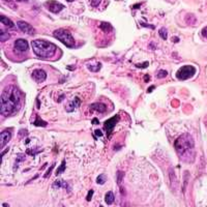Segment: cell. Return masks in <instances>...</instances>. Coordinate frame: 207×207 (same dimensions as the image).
<instances>
[{"mask_svg":"<svg viewBox=\"0 0 207 207\" xmlns=\"http://www.w3.org/2000/svg\"><path fill=\"white\" fill-rule=\"evenodd\" d=\"M21 108V93L15 86L6 87L1 94L0 112L2 116L16 114Z\"/></svg>","mask_w":207,"mask_h":207,"instance_id":"1","label":"cell"},{"mask_svg":"<svg viewBox=\"0 0 207 207\" xmlns=\"http://www.w3.org/2000/svg\"><path fill=\"white\" fill-rule=\"evenodd\" d=\"M174 147L176 149L177 154L183 161H192L194 157V148L195 143L192 136L189 134L181 135L179 138L175 141Z\"/></svg>","mask_w":207,"mask_h":207,"instance_id":"2","label":"cell"},{"mask_svg":"<svg viewBox=\"0 0 207 207\" xmlns=\"http://www.w3.org/2000/svg\"><path fill=\"white\" fill-rule=\"evenodd\" d=\"M32 48L36 55L42 58L53 57L56 51L55 45L48 41H42V39H34L32 42Z\"/></svg>","mask_w":207,"mask_h":207,"instance_id":"3","label":"cell"},{"mask_svg":"<svg viewBox=\"0 0 207 207\" xmlns=\"http://www.w3.org/2000/svg\"><path fill=\"white\" fill-rule=\"evenodd\" d=\"M53 35L55 36L58 41H60L62 44L65 45L67 48H75V39L73 38L72 34L65 29H57L54 31Z\"/></svg>","mask_w":207,"mask_h":207,"instance_id":"4","label":"cell"},{"mask_svg":"<svg viewBox=\"0 0 207 207\" xmlns=\"http://www.w3.org/2000/svg\"><path fill=\"white\" fill-rule=\"evenodd\" d=\"M196 74V69L192 65H183L177 70L176 77L179 80H186V79L192 78Z\"/></svg>","mask_w":207,"mask_h":207,"instance_id":"5","label":"cell"},{"mask_svg":"<svg viewBox=\"0 0 207 207\" xmlns=\"http://www.w3.org/2000/svg\"><path fill=\"white\" fill-rule=\"evenodd\" d=\"M45 6L48 8V10H50L51 13L57 14L60 10H62L64 8V5L59 3V2L55 1V0H49L45 3Z\"/></svg>","mask_w":207,"mask_h":207,"instance_id":"6","label":"cell"},{"mask_svg":"<svg viewBox=\"0 0 207 207\" xmlns=\"http://www.w3.org/2000/svg\"><path fill=\"white\" fill-rule=\"evenodd\" d=\"M118 119H119L118 115H115L114 117L108 119L107 121H105V122H104V127H105V129H106V132H107L108 137H110V135H111V133H112L113 129H114L115 124L118 122Z\"/></svg>","mask_w":207,"mask_h":207,"instance_id":"7","label":"cell"},{"mask_svg":"<svg viewBox=\"0 0 207 207\" xmlns=\"http://www.w3.org/2000/svg\"><path fill=\"white\" fill-rule=\"evenodd\" d=\"M17 25H18L19 29L21 30L22 32L26 33V34H29V35L35 34V29L32 26H31L30 24L26 23V22H24V21H18Z\"/></svg>","mask_w":207,"mask_h":207,"instance_id":"8","label":"cell"},{"mask_svg":"<svg viewBox=\"0 0 207 207\" xmlns=\"http://www.w3.org/2000/svg\"><path fill=\"white\" fill-rule=\"evenodd\" d=\"M28 42L26 39L23 38H19L15 42V49L18 51V52H26L28 50Z\"/></svg>","mask_w":207,"mask_h":207,"instance_id":"9","label":"cell"},{"mask_svg":"<svg viewBox=\"0 0 207 207\" xmlns=\"http://www.w3.org/2000/svg\"><path fill=\"white\" fill-rule=\"evenodd\" d=\"M32 78L34 79L36 82H38V83H42V82L46 80L47 74L42 70H35L34 72L32 73Z\"/></svg>","mask_w":207,"mask_h":207,"instance_id":"10","label":"cell"},{"mask_svg":"<svg viewBox=\"0 0 207 207\" xmlns=\"http://www.w3.org/2000/svg\"><path fill=\"white\" fill-rule=\"evenodd\" d=\"M10 137H12V134L8 129H5L1 133V135H0V146H1V148H3L10 142Z\"/></svg>","mask_w":207,"mask_h":207,"instance_id":"11","label":"cell"},{"mask_svg":"<svg viewBox=\"0 0 207 207\" xmlns=\"http://www.w3.org/2000/svg\"><path fill=\"white\" fill-rule=\"evenodd\" d=\"M80 106V100H79L78 98H75L74 100L70 102V103L66 106V111L70 112V111H73L75 108H78Z\"/></svg>","mask_w":207,"mask_h":207,"instance_id":"12","label":"cell"},{"mask_svg":"<svg viewBox=\"0 0 207 207\" xmlns=\"http://www.w3.org/2000/svg\"><path fill=\"white\" fill-rule=\"evenodd\" d=\"M53 188H54V189L64 188V189H67V192H70V189L69 188L67 183L65 182V181H63V180H57V181H55V182H54V184H53Z\"/></svg>","mask_w":207,"mask_h":207,"instance_id":"13","label":"cell"},{"mask_svg":"<svg viewBox=\"0 0 207 207\" xmlns=\"http://www.w3.org/2000/svg\"><path fill=\"white\" fill-rule=\"evenodd\" d=\"M91 108L93 110H95V111L100 112V113H104L106 111V105L105 104H102V103H95V104H92L91 105Z\"/></svg>","mask_w":207,"mask_h":207,"instance_id":"14","label":"cell"},{"mask_svg":"<svg viewBox=\"0 0 207 207\" xmlns=\"http://www.w3.org/2000/svg\"><path fill=\"white\" fill-rule=\"evenodd\" d=\"M0 21H1V24H4L6 27H10V28H14V27H15V24L13 23L12 20L8 19L7 17H4L3 15L0 17Z\"/></svg>","mask_w":207,"mask_h":207,"instance_id":"15","label":"cell"},{"mask_svg":"<svg viewBox=\"0 0 207 207\" xmlns=\"http://www.w3.org/2000/svg\"><path fill=\"white\" fill-rule=\"evenodd\" d=\"M105 201H106L108 205H111L114 202V194L112 192H108L106 194V197H105Z\"/></svg>","mask_w":207,"mask_h":207,"instance_id":"16","label":"cell"},{"mask_svg":"<svg viewBox=\"0 0 207 207\" xmlns=\"http://www.w3.org/2000/svg\"><path fill=\"white\" fill-rule=\"evenodd\" d=\"M8 38H10V34H8L7 32H5L3 30L0 31V41L3 42H6Z\"/></svg>","mask_w":207,"mask_h":207,"instance_id":"17","label":"cell"},{"mask_svg":"<svg viewBox=\"0 0 207 207\" xmlns=\"http://www.w3.org/2000/svg\"><path fill=\"white\" fill-rule=\"evenodd\" d=\"M33 124H34V125H36V126H47V122H46V121L42 120V118L38 117V118H36V121Z\"/></svg>","mask_w":207,"mask_h":207,"instance_id":"18","label":"cell"},{"mask_svg":"<svg viewBox=\"0 0 207 207\" xmlns=\"http://www.w3.org/2000/svg\"><path fill=\"white\" fill-rule=\"evenodd\" d=\"M106 180H107V177L105 174L98 175V178H96V182H98V184H104L105 182H106Z\"/></svg>","mask_w":207,"mask_h":207,"instance_id":"19","label":"cell"},{"mask_svg":"<svg viewBox=\"0 0 207 207\" xmlns=\"http://www.w3.org/2000/svg\"><path fill=\"white\" fill-rule=\"evenodd\" d=\"M101 28L104 31H106V32H109V31L112 30V26L109 23H106V22H105V23H102L101 24Z\"/></svg>","mask_w":207,"mask_h":207,"instance_id":"20","label":"cell"},{"mask_svg":"<svg viewBox=\"0 0 207 207\" xmlns=\"http://www.w3.org/2000/svg\"><path fill=\"white\" fill-rule=\"evenodd\" d=\"M185 21L186 23L189 24V25H193L196 23V18L193 15H188V17L185 18Z\"/></svg>","mask_w":207,"mask_h":207,"instance_id":"21","label":"cell"},{"mask_svg":"<svg viewBox=\"0 0 207 207\" xmlns=\"http://www.w3.org/2000/svg\"><path fill=\"white\" fill-rule=\"evenodd\" d=\"M160 35H161V38L166 41L167 38H168V31H167L166 28H161V29L160 30Z\"/></svg>","mask_w":207,"mask_h":207,"instance_id":"22","label":"cell"},{"mask_svg":"<svg viewBox=\"0 0 207 207\" xmlns=\"http://www.w3.org/2000/svg\"><path fill=\"white\" fill-rule=\"evenodd\" d=\"M167 75H168V73L166 72V70H160V72L157 73V78L158 79H161V78H166Z\"/></svg>","mask_w":207,"mask_h":207,"instance_id":"23","label":"cell"},{"mask_svg":"<svg viewBox=\"0 0 207 207\" xmlns=\"http://www.w3.org/2000/svg\"><path fill=\"white\" fill-rule=\"evenodd\" d=\"M64 169H65V161H62L60 168H59V169L57 170V171H56V175H59V174H60V172H61V171L63 172V171H64Z\"/></svg>","mask_w":207,"mask_h":207,"instance_id":"24","label":"cell"},{"mask_svg":"<svg viewBox=\"0 0 207 207\" xmlns=\"http://www.w3.org/2000/svg\"><path fill=\"white\" fill-rule=\"evenodd\" d=\"M149 65V63L148 62H143V63H141V64H136V66L137 67H141V69H144V67H147Z\"/></svg>","mask_w":207,"mask_h":207,"instance_id":"25","label":"cell"},{"mask_svg":"<svg viewBox=\"0 0 207 207\" xmlns=\"http://www.w3.org/2000/svg\"><path fill=\"white\" fill-rule=\"evenodd\" d=\"M101 1H102V0H91V5L93 7H96L98 4L101 3Z\"/></svg>","mask_w":207,"mask_h":207,"instance_id":"26","label":"cell"},{"mask_svg":"<svg viewBox=\"0 0 207 207\" xmlns=\"http://www.w3.org/2000/svg\"><path fill=\"white\" fill-rule=\"evenodd\" d=\"M92 195H93V189H90L89 193H88V195H87V197H86V200H87V201H90V200H91Z\"/></svg>","mask_w":207,"mask_h":207,"instance_id":"27","label":"cell"},{"mask_svg":"<svg viewBox=\"0 0 207 207\" xmlns=\"http://www.w3.org/2000/svg\"><path fill=\"white\" fill-rule=\"evenodd\" d=\"M201 33H202V35L204 36V38H207V27L203 28L202 31H201Z\"/></svg>","mask_w":207,"mask_h":207,"instance_id":"28","label":"cell"},{"mask_svg":"<svg viewBox=\"0 0 207 207\" xmlns=\"http://www.w3.org/2000/svg\"><path fill=\"white\" fill-rule=\"evenodd\" d=\"M53 166H54V165H53ZM53 166L51 167V168L49 169V171H48V173H47V174H45V178H46V177H49V175H50V172L52 171V169H53Z\"/></svg>","mask_w":207,"mask_h":207,"instance_id":"29","label":"cell"},{"mask_svg":"<svg viewBox=\"0 0 207 207\" xmlns=\"http://www.w3.org/2000/svg\"><path fill=\"white\" fill-rule=\"evenodd\" d=\"M94 133H95V135H96V136H103V133H102V132H101V130H100V129L95 130V132H94Z\"/></svg>","mask_w":207,"mask_h":207,"instance_id":"30","label":"cell"},{"mask_svg":"<svg viewBox=\"0 0 207 207\" xmlns=\"http://www.w3.org/2000/svg\"><path fill=\"white\" fill-rule=\"evenodd\" d=\"M142 24V26H144V27H150V28H152V29H154V26H150L149 24H145V23H141Z\"/></svg>","mask_w":207,"mask_h":207,"instance_id":"31","label":"cell"},{"mask_svg":"<svg viewBox=\"0 0 207 207\" xmlns=\"http://www.w3.org/2000/svg\"><path fill=\"white\" fill-rule=\"evenodd\" d=\"M92 123L93 124H98V119H92Z\"/></svg>","mask_w":207,"mask_h":207,"instance_id":"32","label":"cell"},{"mask_svg":"<svg viewBox=\"0 0 207 207\" xmlns=\"http://www.w3.org/2000/svg\"><path fill=\"white\" fill-rule=\"evenodd\" d=\"M154 89V86H150L148 89H147V92H151V90Z\"/></svg>","mask_w":207,"mask_h":207,"instance_id":"33","label":"cell"},{"mask_svg":"<svg viewBox=\"0 0 207 207\" xmlns=\"http://www.w3.org/2000/svg\"><path fill=\"white\" fill-rule=\"evenodd\" d=\"M173 41H175V42H177V41H179L177 38H173Z\"/></svg>","mask_w":207,"mask_h":207,"instance_id":"34","label":"cell"},{"mask_svg":"<svg viewBox=\"0 0 207 207\" xmlns=\"http://www.w3.org/2000/svg\"><path fill=\"white\" fill-rule=\"evenodd\" d=\"M66 1H70V2H72V1H74V0H66Z\"/></svg>","mask_w":207,"mask_h":207,"instance_id":"35","label":"cell"},{"mask_svg":"<svg viewBox=\"0 0 207 207\" xmlns=\"http://www.w3.org/2000/svg\"><path fill=\"white\" fill-rule=\"evenodd\" d=\"M5 1H6V2H10V0H5Z\"/></svg>","mask_w":207,"mask_h":207,"instance_id":"36","label":"cell"},{"mask_svg":"<svg viewBox=\"0 0 207 207\" xmlns=\"http://www.w3.org/2000/svg\"><path fill=\"white\" fill-rule=\"evenodd\" d=\"M17 1H24V0H17Z\"/></svg>","mask_w":207,"mask_h":207,"instance_id":"37","label":"cell"}]
</instances>
